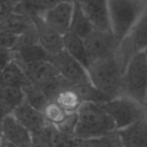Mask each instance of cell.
Masks as SVG:
<instances>
[{"label":"cell","mask_w":147,"mask_h":147,"mask_svg":"<svg viewBox=\"0 0 147 147\" xmlns=\"http://www.w3.org/2000/svg\"><path fill=\"white\" fill-rule=\"evenodd\" d=\"M75 140H90L107 136L117 132L110 115L100 104L85 102L77 112Z\"/></svg>","instance_id":"6da1fadb"},{"label":"cell","mask_w":147,"mask_h":147,"mask_svg":"<svg viewBox=\"0 0 147 147\" xmlns=\"http://www.w3.org/2000/svg\"><path fill=\"white\" fill-rule=\"evenodd\" d=\"M90 83L111 99L123 96V71L114 54L91 62L87 69Z\"/></svg>","instance_id":"7a4b0ae2"},{"label":"cell","mask_w":147,"mask_h":147,"mask_svg":"<svg viewBox=\"0 0 147 147\" xmlns=\"http://www.w3.org/2000/svg\"><path fill=\"white\" fill-rule=\"evenodd\" d=\"M147 4V0L109 1L112 33L117 42L127 37Z\"/></svg>","instance_id":"3957f363"},{"label":"cell","mask_w":147,"mask_h":147,"mask_svg":"<svg viewBox=\"0 0 147 147\" xmlns=\"http://www.w3.org/2000/svg\"><path fill=\"white\" fill-rule=\"evenodd\" d=\"M123 96L146 106L147 59L145 53L136 54L123 74Z\"/></svg>","instance_id":"277c9868"},{"label":"cell","mask_w":147,"mask_h":147,"mask_svg":"<svg viewBox=\"0 0 147 147\" xmlns=\"http://www.w3.org/2000/svg\"><path fill=\"white\" fill-rule=\"evenodd\" d=\"M146 49L147 4L127 37L118 44L114 57L124 72L130 60L136 54L144 53Z\"/></svg>","instance_id":"5b68a950"},{"label":"cell","mask_w":147,"mask_h":147,"mask_svg":"<svg viewBox=\"0 0 147 147\" xmlns=\"http://www.w3.org/2000/svg\"><path fill=\"white\" fill-rule=\"evenodd\" d=\"M100 105L113 119L117 131L143 119L146 112V106L126 96L114 98Z\"/></svg>","instance_id":"8992f818"},{"label":"cell","mask_w":147,"mask_h":147,"mask_svg":"<svg viewBox=\"0 0 147 147\" xmlns=\"http://www.w3.org/2000/svg\"><path fill=\"white\" fill-rule=\"evenodd\" d=\"M50 62L56 67L59 75L69 84L78 85L90 83L87 69L65 50L52 55Z\"/></svg>","instance_id":"52a82bcc"},{"label":"cell","mask_w":147,"mask_h":147,"mask_svg":"<svg viewBox=\"0 0 147 147\" xmlns=\"http://www.w3.org/2000/svg\"><path fill=\"white\" fill-rule=\"evenodd\" d=\"M84 44L90 64L91 62L113 55L119 43L112 32L94 30L84 39Z\"/></svg>","instance_id":"ba28073f"},{"label":"cell","mask_w":147,"mask_h":147,"mask_svg":"<svg viewBox=\"0 0 147 147\" xmlns=\"http://www.w3.org/2000/svg\"><path fill=\"white\" fill-rule=\"evenodd\" d=\"M74 10V2L61 1L45 11L41 17L45 22L59 34L64 36L70 32Z\"/></svg>","instance_id":"9c48e42d"},{"label":"cell","mask_w":147,"mask_h":147,"mask_svg":"<svg viewBox=\"0 0 147 147\" xmlns=\"http://www.w3.org/2000/svg\"><path fill=\"white\" fill-rule=\"evenodd\" d=\"M1 139L14 147H32V134L10 115L2 118Z\"/></svg>","instance_id":"30bf717a"},{"label":"cell","mask_w":147,"mask_h":147,"mask_svg":"<svg viewBox=\"0 0 147 147\" xmlns=\"http://www.w3.org/2000/svg\"><path fill=\"white\" fill-rule=\"evenodd\" d=\"M94 30L112 32L109 1H79Z\"/></svg>","instance_id":"8fae6325"},{"label":"cell","mask_w":147,"mask_h":147,"mask_svg":"<svg viewBox=\"0 0 147 147\" xmlns=\"http://www.w3.org/2000/svg\"><path fill=\"white\" fill-rule=\"evenodd\" d=\"M29 82L45 89L61 79L56 67L51 62H40L22 67Z\"/></svg>","instance_id":"7c38bea8"},{"label":"cell","mask_w":147,"mask_h":147,"mask_svg":"<svg viewBox=\"0 0 147 147\" xmlns=\"http://www.w3.org/2000/svg\"><path fill=\"white\" fill-rule=\"evenodd\" d=\"M12 115L32 134L42 132L48 125L43 113L32 107L26 100L13 112Z\"/></svg>","instance_id":"4fadbf2b"},{"label":"cell","mask_w":147,"mask_h":147,"mask_svg":"<svg viewBox=\"0 0 147 147\" xmlns=\"http://www.w3.org/2000/svg\"><path fill=\"white\" fill-rule=\"evenodd\" d=\"M31 19L36 28L40 45L45 50L52 55L65 50L63 36L61 34L50 28L40 16H34Z\"/></svg>","instance_id":"5bb4252c"},{"label":"cell","mask_w":147,"mask_h":147,"mask_svg":"<svg viewBox=\"0 0 147 147\" xmlns=\"http://www.w3.org/2000/svg\"><path fill=\"white\" fill-rule=\"evenodd\" d=\"M123 147H147V120L137 122L117 131Z\"/></svg>","instance_id":"9a60e30c"},{"label":"cell","mask_w":147,"mask_h":147,"mask_svg":"<svg viewBox=\"0 0 147 147\" xmlns=\"http://www.w3.org/2000/svg\"><path fill=\"white\" fill-rule=\"evenodd\" d=\"M1 114L2 118L10 115L26 100L22 88L1 86Z\"/></svg>","instance_id":"2e32d148"},{"label":"cell","mask_w":147,"mask_h":147,"mask_svg":"<svg viewBox=\"0 0 147 147\" xmlns=\"http://www.w3.org/2000/svg\"><path fill=\"white\" fill-rule=\"evenodd\" d=\"M32 27H34V22L29 16L16 12L11 13L0 21V31L16 36H20Z\"/></svg>","instance_id":"e0dca14e"},{"label":"cell","mask_w":147,"mask_h":147,"mask_svg":"<svg viewBox=\"0 0 147 147\" xmlns=\"http://www.w3.org/2000/svg\"><path fill=\"white\" fill-rule=\"evenodd\" d=\"M12 60L16 62L22 67L34 63L50 62L52 54L45 50L40 45H36L26 48L20 52H12Z\"/></svg>","instance_id":"ac0fdd59"},{"label":"cell","mask_w":147,"mask_h":147,"mask_svg":"<svg viewBox=\"0 0 147 147\" xmlns=\"http://www.w3.org/2000/svg\"><path fill=\"white\" fill-rule=\"evenodd\" d=\"M1 70V86L16 87L22 89L30 83L24 70L14 60H12Z\"/></svg>","instance_id":"d6986e66"},{"label":"cell","mask_w":147,"mask_h":147,"mask_svg":"<svg viewBox=\"0 0 147 147\" xmlns=\"http://www.w3.org/2000/svg\"><path fill=\"white\" fill-rule=\"evenodd\" d=\"M53 101L69 114H76L84 103L72 84L62 88L57 93Z\"/></svg>","instance_id":"ffe728a7"},{"label":"cell","mask_w":147,"mask_h":147,"mask_svg":"<svg viewBox=\"0 0 147 147\" xmlns=\"http://www.w3.org/2000/svg\"><path fill=\"white\" fill-rule=\"evenodd\" d=\"M65 50L86 69L90 65V59L84 44V40L69 32L63 36Z\"/></svg>","instance_id":"44dd1931"},{"label":"cell","mask_w":147,"mask_h":147,"mask_svg":"<svg viewBox=\"0 0 147 147\" xmlns=\"http://www.w3.org/2000/svg\"><path fill=\"white\" fill-rule=\"evenodd\" d=\"M93 31L94 28L84 12L79 1L74 2V10L71 22L70 32L84 40Z\"/></svg>","instance_id":"7402d4cb"},{"label":"cell","mask_w":147,"mask_h":147,"mask_svg":"<svg viewBox=\"0 0 147 147\" xmlns=\"http://www.w3.org/2000/svg\"><path fill=\"white\" fill-rule=\"evenodd\" d=\"M58 1H45V0H34V1H18L16 6L15 12L26 15L30 18L37 16H42L45 11L52 8L57 3Z\"/></svg>","instance_id":"603a6c76"},{"label":"cell","mask_w":147,"mask_h":147,"mask_svg":"<svg viewBox=\"0 0 147 147\" xmlns=\"http://www.w3.org/2000/svg\"><path fill=\"white\" fill-rule=\"evenodd\" d=\"M26 101L34 109L43 111L47 105L51 102L45 93V91L38 85L29 83L27 86L22 88Z\"/></svg>","instance_id":"cb8c5ba5"},{"label":"cell","mask_w":147,"mask_h":147,"mask_svg":"<svg viewBox=\"0 0 147 147\" xmlns=\"http://www.w3.org/2000/svg\"><path fill=\"white\" fill-rule=\"evenodd\" d=\"M74 88L76 89L84 103L91 102L96 104H103L112 100L109 96L97 90L91 83L74 85Z\"/></svg>","instance_id":"d4e9b609"},{"label":"cell","mask_w":147,"mask_h":147,"mask_svg":"<svg viewBox=\"0 0 147 147\" xmlns=\"http://www.w3.org/2000/svg\"><path fill=\"white\" fill-rule=\"evenodd\" d=\"M46 121L55 128H59L70 118L71 114L65 112L54 101H51L42 111Z\"/></svg>","instance_id":"484cf974"},{"label":"cell","mask_w":147,"mask_h":147,"mask_svg":"<svg viewBox=\"0 0 147 147\" xmlns=\"http://www.w3.org/2000/svg\"><path fill=\"white\" fill-rule=\"evenodd\" d=\"M73 143L74 147H123L117 132L107 136L90 140L74 139Z\"/></svg>","instance_id":"4316f807"},{"label":"cell","mask_w":147,"mask_h":147,"mask_svg":"<svg viewBox=\"0 0 147 147\" xmlns=\"http://www.w3.org/2000/svg\"><path fill=\"white\" fill-rule=\"evenodd\" d=\"M36 45H40V42L36 28L34 25V27H32L30 29L18 36L17 42L12 52H20Z\"/></svg>","instance_id":"83f0119b"},{"label":"cell","mask_w":147,"mask_h":147,"mask_svg":"<svg viewBox=\"0 0 147 147\" xmlns=\"http://www.w3.org/2000/svg\"><path fill=\"white\" fill-rule=\"evenodd\" d=\"M0 39H1L0 40L1 50L12 51L14 47H16L18 36L7 33V32L0 31Z\"/></svg>","instance_id":"f1b7e54d"},{"label":"cell","mask_w":147,"mask_h":147,"mask_svg":"<svg viewBox=\"0 0 147 147\" xmlns=\"http://www.w3.org/2000/svg\"><path fill=\"white\" fill-rule=\"evenodd\" d=\"M18 1H3L1 2V14L0 20L4 19L6 16L15 12L16 6L17 5Z\"/></svg>","instance_id":"f546056e"},{"label":"cell","mask_w":147,"mask_h":147,"mask_svg":"<svg viewBox=\"0 0 147 147\" xmlns=\"http://www.w3.org/2000/svg\"><path fill=\"white\" fill-rule=\"evenodd\" d=\"M1 147H13L11 145L8 144L6 141H4L3 140L1 139Z\"/></svg>","instance_id":"4dcf8cb0"},{"label":"cell","mask_w":147,"mask_h":147,"mask_svg":"<svg viewBox=\"0 0 147 147\" xmlns=\"http://www.w3.org/2000/svg\"><path fill=\"white\" fill-rule=\"evenodd\" d=\"M145 118L147 120V107H146V115H145Z\"/></svg>","instance_id":"1f68e13d"},{"label":"cell","mask_w":147,"mask_h":147,"mask_svg":"<svg viewBox=\"0 0 147 147\" xmlns=\"http://www.w3.org/2000/svg\"><path fill=\"white\" fill-rule=\"evenodd\" d=\"M144 53H145V54H146V59H147V49L145 51V52H144Z\"/></svg>","instance_id":"d6a6232c"},{"label":"cell","mask_w":147,"mask_h":147,"mask_svg":"<svg viewBox=\"0 0 147 147\" xmlns=\"http://www.w3.org/2000/svg\"><path fill=\"white\" fill-rule=\"evenodd\" d=\"M146 107H147V102H146Z\"/></svg>","instance_id":"836d02e7"}]
</instances>
